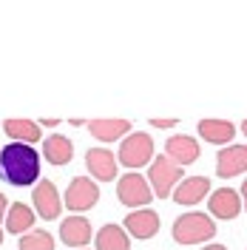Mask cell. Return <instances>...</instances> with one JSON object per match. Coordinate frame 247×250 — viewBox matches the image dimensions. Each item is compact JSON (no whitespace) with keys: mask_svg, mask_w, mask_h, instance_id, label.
<instances>
[{"mask_svg":"<svg viewBox=\"0 0 247 250\" xmlns=\"http://www.w3.org/2000/svg\"><path fill=\"white\" fill-rule=\"evenodd\" d=\"M170 236L179 242V245H202L207 239L216 236V225L207 213H199V210H190V213H182V216L173 222V230Z\"/></svg>","mask_w":247,"mask_h":250,"instance_id":"obj_2","label":"cell"},{"mask_svg":"<svg viewBox=\"0 0 247 250\" xmlns=\"http://www.w3.org/2000/svg\"><path fill=\"white\" fill-rule=\"evenodd\" d=\"M210 193V179L207 176H185L176 190H173V202L179 205H199Z\"/></svg>","mask_w":247,"mask_h":250,"instance_id":"obj_14","label":"cell"},{"mask_svg":"<svg viewBox=\"0 0 247 250\" xmlns=\"http://www.w3.org/2000/svg\"><path fill=\"white\" fill-rule=\"evenodd\" d=\"M3 134L12 142H23V145H34V142L43 140L40 125L31 123V120H6L3 123Z\"/></svg>","mask_w":247,"mask_h":250,"instance_id":"obj_17","label":"cell"},{"mask_svg":"<svg viewBox=\"0 0 247 250\" xmlns=\"http://www.w3.org/2000/svg\"><path fill=\"white\" fill-rule=\"evenodd\" d=\"M242 131H245V137H247V120H245V123H242Z\"/></svg>","mask_w":247,"mask_h":250,"instance_id":"obj_26","label":"cell"},{"mask_svg":"<svg viewBox=\"0 0 247 250\" xmlns=\"http://www.w3.org/2000/svg\"><path fill=\"white\" fill-rule=\"evenodd\" d=\"M94 242H97V250H131L128 230L120 225H103L100 233L94 236Z\"/></svg>","mask_w":247,"mask_h":250,"instance_id":"obj_20","label":"cell"},{"mask_svg":"<svg viewBox=\"0 0 247 250\" xmlns=\"http://www.w3.org/2000/svg\"><path fill=\"white\" fill-rule=\"evenodd\" d=\"M6 213H9V202H6V196L0 193V222L6 219Z\"/></svg>","mask_w":247,"mask_h":250,"instance_id":"obj_23","label":"cell"},{"mask_svg":"<svg viewBox=\"0 0 247 250\" xmlns=\"http://www.w3.org/2000/svg\"><path fill=\"white\" fill-rule=\"evenodd\" d=\"M165 156H170L179 168H185V165L199 159V142L193 137H185V134H173L165 142Z\"/></svg>","mask_w":247,"mask_h":250,"instance_id":"obj_12","label":"cell"},{"mask_svg":"<svg viewBox=\"0 0 247 250\" xmlns=\"http://www.w3.org/2000/svg\"><path fill=\"white\" fill-rule=\"evenodd\" d=\"M17 250H54V236L48 233V230L34 228V230H29L26 236H20Z\"/></svg>","mask_w":247,"mask_h":250,"instance_id":"obj_21","label":"cell"},{"mask_svg":"<svg viewBox=\"0 0 247 250\" xmlns=\"http://www.w3.org/2000/svg\"><path fill=\"white\" fill-rule=\"evenodd\" d=\"M207 208H210V216L216 219H236L242 213V193L233 190V188H219V190H210V199H207Z\"/></svg>","mask_w":247,"mask_h":250,"instance_id":"obj_9","label":"cell"},{"mask_svg":"<svg viewBox=\"0 0 247 250\" xmlns=\"http://www.w3.org/2000/svg\"><path fill=\"white\" fill-rule=\"evenodd\" d=\"M117 154H111L108 148H88L85 151V168L94 179L100 182H111L117 179Z\"/></svg>","mask_w":247,"mask_h":250,"instance_id":"obj_11","label":"cell"},{"mask_svg":"<svg viewBox=\"0 0 247 250\" xmlns=\"http://www.w3.org/2000/svg\"><path fill=\"white\" fill-rule=\"evenodd\" d=\"M117 199L125 205V208H148L151 199H154V190L148 185V176H142L137 171H128L125 176L117 179Z\"/></svg>","mask_w":247,"mask_h":250,"instance_id":"obj_5","label":"cell"},{"mask_svg":"<svg viewBox=\"0 0 247 250\" xmlns=\"http://www.w3.org/2000/svg\"><path fill=\"white\" fill-rule=\"evenodd\" d=\"M91 222L88 219H82V216H68V219H62V225H60V239L65 242V248H85L88 242H91Z\"/></svg>","mask_w":247,"mask_h":250,"instance_id":"obj_13","label":"cell"},{"mask_svg":"<svg viewBox=\"0 0 247 250\" xmlns=\"http://www.w3.org/2000/svg\"><path fill=\"white\" fill-rule=\"evenodd\" d=\"M123 225H125V230H128V236L145 242V239H154L159 233V213L151 210V208H139V210H131L125 216Z\"/></svg>","mask_w":247,"mask_h":250,"instance_id":"obj_8","label":"cell"},{"mask_svg":"<svg viewBox=\"0 0 247 250\" xmlns=\"http://www.w3.org/2000/svg\"><path fill=\"white\" fill-rule=\"evenodd\" d=\"M242 202H245V208H247V179L242 182Z\"/></svg>","mask_w":247,"mask_h":250,"instance_id":"obj_24","label":"cell"},{"mask_svg":"<svg viewBox=\"0 0 247 250\" xmlns=\"http://www.w3.org/2000/svg\"><path fill=\"white\" fill-rule=\"evenodd\" d=\"M117 159L123 162L125 168H131V171H137L142 165H151L154 162V140H151V134H142V131L128 134L120 142Z\"/></svg>","mask_w":247,"mask_h":250,"instance_id":"obj_3","label":"cell"},{"mask_svg":"<svg viewBox=\"0 0 247 250\" xmlns=\"http://www.w3.org/2000/svg\"><path fill=\"white\" fill-rule=\"evenodd\" d=\"M151 125H154V128H162V131H168V128H173V125H176V120H151Z\"/></svg>","mask_w":247,"mask_h":250,"instance_id":"obj_22","label":"cell"},{"mask_svg":"<svg viewBox=\"0 0 247 250\" xmlns=\"http://www.w3.org/2000/svg\"><path fill=\"white\" fill-rule=\"evenodd\" d=\"M202 250H227L225 245H207V248H202Z\"/></svg>","mask_w":247,"mask_h":250,"instance_id":"obj_25","label":"cell"},{"mask_svg":"<svg viewBox=\"0 0 247 250\" xmlns=\"http://www.w3.org/2000/svg\"><path fill=\"white\" fill-rule=\"evenodd\" d=\"M6 230L15 236H26L29 230H34V210L26 202H15L9 205L6 213Z\"/></svg>","mask_w":247,"mask_h":250,"instance_id":"obj_18","label":"cell"},{"mask_svg":"<svg viewBox=\"0 0 247 250\" xmlns=\"http://www.w3.org/2000/svg\"><path fill=\"white\" fill-rule=\"evenodd\" d=\"M31 202H34V213L37 216H43L46 222L60 216L62 210V199H60V190L57 185L51 182V179H40L34 190H31Z\"/></svg>","mask_w":247,"mask_h":250,"instance_id":"obj_7","label":"cell"},{"mask_svg":"<svg viewBox=\"0 0 247 250\" xmlns=\"http://www.w3.org/2000/svg\"><path fill=\"white\" fill-rule=\"evenodd\" d=\"M88 131L100 142H117L123 140L125 134H131V123L128 120H91Z\"/></svg>","mask_w":247,"mask_h":250,"instance_id":"obj_19","label":"cell"},{"mask_svg":"<svg viewBox=\"0 0 247 250\" xmlns=\"http://www.w3.org/2000/svg\"><path fill=\"white\" fill-rule=\"evenodd\" d=\"M80 250H88V248H80Z\"/></svg>","mask_w":247,"mask_h":250,"instance_id":"obj_28","label":"cell"},{"mask_svg":"<svg viewBox=\"0 0 247 250\" xmlns=\"http://www.w3.org/2000/svg\"><path fill=\"white\" fill-rule=\"evenodd\" d=\"M179 179H185L182 168L170 156H156L154 162H151V168H148V185H151V190L159 199H168L170 193L176 190Z\"/></svg>","mask_w":247,"mask_h":250,"instance_id":"obj_4","label":"cell"},{"mask_svg":"<svg viewBox=\"0 0 247 250\" xmlns=\"http://www.w3.org/2000/svg\"><path fill=\"white\" fill-rule=\"evenodd\" d=\"M97 202H100V185L88 176H74L71 185L65 188V208L74 213L91 210Z\"/></svg>","mask_w":247,"mask_h":250,"instance_id":"obj_6","label":"cell"},{"mask_svg":"<svg viewBox=\"0 0 247 250\" xmlns=\"http://www.w3.org/2000/svg\"><path fill=\"white\" fill-rule=\"evenodd\" d=\"M74 154V142L62 134H48L43 140V156H46L48 165H68Z\"/></svg>","mask_w":247,"mask_h":250,"instance_id":"obj_16","label":"cell"},{"mask_svg":"<svg viewBox=\"0 0 247 250\" xmlns=\"http://www.w3.org/2000/svg\"><path fill=\"white\" fill-rule=\"evenodd\" d=\"M247 171V145H227L216 154V176L233 179Z\"/></svg>","mask_w":247,"mask_h":250,"instance_id":"obj_10","label":"cell"},{"mask_svg":"<svg viewBox=\"0 0 247 250\" xmlns=\"http://www.w3.org/2000/svg\"><path fill=\"white\" fill-rule=\"evenodd\" d=\"M0 179L15 188H29L40 182V154L23 145V142H9L0 148Z\"/></svg>","mask_w":247,"mask_h":250,"instance_id":"obj_1","label":"cell"},{"mask_svg":"<svg viewBox=\"0 0 247 250\" xmlns=\"http://www.w3.org/2000/svg\"><path fill=\"white\" fill-rule=\"evenodd\" d=\"M0 245H3V230H0Z\"/></svg>","mask_w":247,"mask_h":250,"instance_id":"obj_27","label":"cell"},{"mask_svg":"<svg viewBox=\"0 0 247 250\" xmlns=\"http://www.w3.org/2000/svg\"><path fill=\"white\" fill-rule=\"evenodd\" d=\"M196 131H199V137L205 142H210V145H230V140L236 137V125L230 120H202L196 125Z\"/></svg>","mask_w":247,"mask_h":250,"instance_id":"obj_15","label":"cell"}]
</instances>
